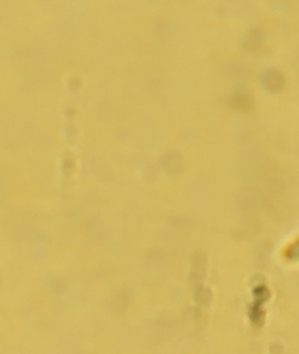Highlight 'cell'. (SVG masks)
Segmentation results:
<instances>
[{
    "mask_svg": "<svg viewBox=\"0 0 299 354\" xmlns=\"http://www.w3.org/2000/svg\"><path fill=\"white\" fill-rule=\"evenodd\" d=\"M262 44L263 37L260 31L253 30L249 33L248 39H247L246 41V45L249 49L252 50V51H256V50H259V48L262 46Z\"/></svg>",
    "mask_w": 299,
    "mask_h": 354,
    "instance_id": "6da1fadb",
    "label": "cell"
},
{
    "mask_svg": "<svg viewBox=\"0 0 299 354\" xmlns=\"http://www.w3.org/2000/svg\"><path fill=\"white\" fill-rule=\"evenodd\" d=\"M285 253L286 256L291 258V259H298L299 258V237L287 245Z\"/></svg>",
    "mask_w": 299,
    "mask_h": 354,
    "instance_id": "7a4b0ae2",
    "label": "cell"
}]
</instances>
